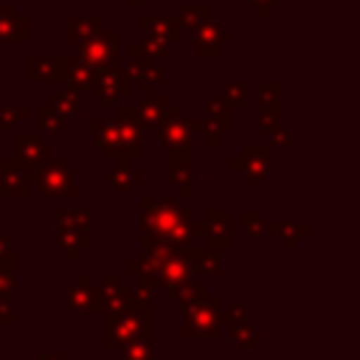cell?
Wrapping results in <instances>:
<instances>
[{
	"label": "cell",
	"mask_w": 360,
	"mask_h": 360,
	"mask_svg": "<svg viewBox=\"0 0 360 360\" xmlns=\"http://www.w3.org/2000/svg\"><path fill=\"white\" fill-rule=\"evenodd\" d=\"M186 222H191V211L180 208L177 200H172V197H166V200L143 197V225L155 239L169 242V236Z\"/></svg>",
	"instance_id": "cell-1"
},
{
	"label": "cell",
	"mask_w": 360,
	"mask_h": 360,
	"mask_svg": "<svg viewBox=\"0 0 360 360\" xmlns=\"http://www.w3.org/2000/svg\"><path fill=\"white\" fill-rule=\"evenodd\" d=\"M28 183L39 186V191H42L45 197H62V194L76 197V180H73V172H70L65 163L51 160V158H48L45 163L28 169Z\"/></svg>",
	"instance_id": "cell-2"
},
{
	"label": "cell",
	"mask_w": 360,
	"mask_h": 360,
	"mask_svg": "<svg viewBox=\"0 0 360 360\" xmlns=\"http://www.w3.org/2000/svg\"><path fill=\"white\" fill-rule=\"evenodd\" d=\"M152 323H155L152 315H141V312H135V309L124 312L118 321L110 323V335L104 338V349H121L127 340L141 338V335L152 338Z\"/></svg>",
	"instance_id": "cell-3"
},
{
	"label": "cell",
	"mask_w": 360,
	"mask_h": 360,
	"mask_svg": "<svg viewBox=\"0 0 360 360\" xmlns=\"http://www.w3.org/2000/svg\"><path fill=\"white\" fill-rule=\"evenodd\" d=\"M186 323H183V338H214L217 335V315H219V301H194L183 307Z\"/></svg>",
	"instance_id": "cell-4"
},
{
	"label": "cell",
	"mask_w": 360,
	"mask_h": 360,
	"mask_svg": "<svg viewBox=\"0 0 360 360\" xmlns=\"http://www.w3.org/2000/svg\"><path fill=\"white\" fill-rule=\"evenodd\" d=\"M115 45H118V34L115 31H98L96 37H90L82 48V59L98 73V70H107L115 65Z\"/></svg>",
	"instance_id": "cell-5"
},
{
	"label": "cell",
	"mask_w": 360,
	"mask_h": 360,
	"mask_svg": "<svg viewBox=\"0 0 360 360\" xmlns=\"http://www.w3.org/2000/svg\"><path fill=\"white\" fill-rule=\"evenodd\" d=\"M53 82H68L73 90H87L96 82V70L82 56H53Z\"/></svg>",
	"instance_id": "cell-6"
},
{
	"label": "cell",
	"mask_w": 360,
	"mask_h": 360,
	"mask_svg": "<svg viewBox=\"0 0 360 360\" xmlns=\"http://www.w3.org/2000/svg\"><path fill=\"white\" fill-rule=\"evenodd\" d=\"M231 166L236 172H242L248 183H259L270 174V149L267 146H248L239 158L231 160Z\"/></svg>",
	"instance_id": "cell-7"
},
{
	"label": "cell",
	"mask_w": 360,
	"mask_h": 360,
	"mask_svg": "<svg viewBox=\"0 0 360 360\" xmlns=\"http://www.w3.org/2000/svg\"><path fill=\"white\" fill-rule=\"evenodd\" d=\"M158 135L163 143L172 146V152H191L188 143H191V124L180 118V110H169L166 121L158 127Z\"/></svg>",
	"instance_id": "cell-8"
},
{
	"label": "cell",
	"mask_w": 360,
	"mask_h": 360,
	"mask_svg": "<svg viewBox=\"0 0 360 360\" xmlns=\"http://www.w3.org/2000/svg\"><path fill=\"white\" fill-rule=\"evenodd\" d=\"M186 281H191V262H188L186 253H177V250H174V253L163 262V267H160V273H158V284H163L166 292H169V298H172Z\"/></svg>",
	"instance_id": "cell-9"
},
{
	"label": "cell",
	"mask_w": 360,
	"mask_h": 360,
	"mask_svg": "<svg viewBox=\"0 0 360 360\" xmlns=\"http://www.w3.org/2000/svg\"><path fill=\"white\" fill-rule=\"evenodd\" d=\"M225 42H231V31L205 20L200 28H194V53L197 56H208V53H217Z\"/></svg>",
	"instance_id": "cell-10"
},
{
	"label": "cell",
	"mask_w": 360,
	"mask_h": 360,
	"mask_svg": "<svg viewBox=\"0 0 360 360\" xmlns=\"http://www.w3.org/2000/svg\"><path fill=\"white\" fill-rule=\"evenodd\" d=\"M129 76H127V70H118L115 65L112 68H107V70H98L96 73V87H98V93H101V98L107 101V104H112V101H118L121 96H127L129 93Z\"/></svg>",
	"instance_id": "cell-11"
},
{
	"label": "cell",
	"mask_w": 360,
	"mask_h": 360,
	"mask_svg": "<svg viewBox=\"0 0 360 360\" xmlns=\"http://www.w3.org/2000/svg\"><path fill=\"white\" fill-rule=\"evenodd\" d=\"M14 158L25 169H34V166H39V163H45L51 158V146H45L34 135H14Z\"/></svg>",
	"instance_id": "cell-12"
},
{
	"label": "cell",
	"mask_w": 360,
	"mask_h": 360,
	"mask_svg": "<svg viewBox=\"0 0 360 360\" xmlns=\"http://www.w3.org/2000/svg\"><path fill=\"white\" fill-rule=\"evenodd\" d=\"M0 188L25 197L28 194V172L17 158H6L0 160Z\"/></svg>",
	"instance_id": "cell-13"
},
{
	"label": "cell",
	"mask_w": 360,
	"mask_h": 360,
	"mask_svg": "<svg viewBox=\"0 0 360 360\" xmlns=\"http://www.w3.org/2000/svg\"><path fill=\"white\" fill-rule=\"evenodd\" d=\"M169 183L180 188L183 197H191V152H172L169 155Z\"/></svg>",
	"instance_id": "cell-14"
},
{
	"label": "cell",
	"mask_w": 360,
	"mask_h": 360,
	"mask_svg": "<svg viewBox=\"0 0 360 360\" xmlns=\"http://www.w3.org/2000/svg\"><path fill=\"white\" fill-rule=\"evenodd\" d=\"M28 22L14 11V6H0V42H25Z\"/></svg>",
	"instance_id": "cell-15"
},
{
	"label": "cell",
	"mask_w": 360,
	"mask_h": 360,
	"mask_svg": "<svg viewBox=\"0 0 360 360\" xmlns=\"http://www.w3.org/2000/svg\"><path fill=\"white\" fill-rule=\"evenodd\" d=\"M104 28V20L101 17H70L65 22V39L68 42H76V45H84L90 37H96L98 31Z\"/></svg>",
	"instance_id": "cell-16"
},
{
	"label": "cell",
	"mask_w": 360,
	"mask_h": 360,
	"mask_svg": "<svg viewBox=\"0 0 360 360\" xmlns=\"http://www.w3.org/2000/svg\"><path fill=\"white\" fill-rule=\"evenodd\" d=\"M141 25H143V31H146L152 39H158V42H163V45L180 42V22L172 20V17H146Z\"/></svg>",
	"instance_id": "cell-17"
},
{
	"label": "cell",
	"mask_w": 360,
	"mask_h": 360,
	"mask_svg": "<svg viewBox=\"0 0 360 360\" xmlns=\"http://www.w3.org/2000/svg\"><path fill=\"white\" fill-rule=\"evenodd\" d=\"M169 104H166V96H146V101L138 107V127H160L169 115Z\"/></svg>",
	"instance_id": "cell-18"
},
{
	"label": "cell",
	"mask_w": 360,
	"mask_h": 360,
	"mask_svg": "<svg viewBox=\"0 0 360 360\" xmlns=\"http://www.w3.org/2000/svg\"><path fill=\"white\" fill-rule=\"evenodd\" d=\"M166 53V45L146 37V39H138L129 45V59L132 62H141V65H158V59Z\"/></svg>",
	"instance_id": "cell-19"
},
{
	"label": "cell",
	"mask_w": 360,
	"mask_h": 360,
	"mask_svg": "<svg viewBox=\"0 0 360 360\" xmlns=\"http://www.w3.org/2000/svg\"><path fill=\"white\" fill-rule=\"evenodd\" d=\"M90 281H93L90 276H79V278H76V284L68 290L65 301H68V307H70V309H76V312L90 309V304H93V284H90Z\"/></svg>",
	"instance_id": "cell-20"
},
{
	"label": "cell",
	"mask_w": 360,
	"mask_h": 360,
	"mask_svg": "<svg viewBox=\"0 0 360 360\" xmlns=\"http://www.w3.org/2000/svg\"><path fill=\"white\" fill-rule=\"evenodd\" d=\"M127 76H129V79H138V82L143 84V93L149 96L152 87L163 79V70H160L158 65H141V62H132V65L127 68Z\"/></svg>",
	"instance_id": "cell-21"
},
{
	"label": "cell",
	"mask_w": 360,
	"mask_h": 360,
	"mask_svg": "<svg viewBox=\"0 0 360 360\" xmlns=\"http://www.w3.org/2000/svg\"><path fill=\"white\" fill-rule=\"evenodd\" d=\"M87 231H73V228H59V248L65 250V256L73 262L76 256H79V250L82 248H87L90 245V236H84Z\"/></svg>",
	"instance_id": "cell-22"
},
{
	"label": "cell",
	"mask_w": 360,
	"mask_h": 360,
	"mask_svg": "<svg viewBox=\"0 0 360 360\" xmlns=\"http://www.w3.org/2000/svg\"><path fill=\"white\" fill-rule=\"evenodd\" d=\"M93 132H96V141L104 146V155L107 158H115V152H118V124H112V121H96Z\"/></svg>",
	"instance_id": "cell-23"
},
{
	"label": "cell",
	"mask_w": 360,
	"mask_h": 360,
	"mask_svg": "<svg viewBox=\"0 0 360 360\" xmlns=\"http://www.w3.org/2000/svg\"><path fill=\"white\" fill-rule=\"evenodd\" d=\"M138 183H141V172L129 169L127 163H121V166H115V169L110 172V186H112L115 191H121V194L132 191Z\"/></svg>",
	"instance_id": "cell-24"
},
{
	"label": "cell",
	"mask_w": 360,
	"mask_h": 360,
	"mask_svg": "<svg viewBox=\"0 0 360 360\" xmlns=\"http://www.w3.org/2000/svg\"><path fill=\"white\" fill-rule=\"evenodd\" d=\"M51 107H53L65 121H73V118L79 115V96H76V90H73V87H68V90L56 93Z\"/></svg>",
	"instance_id": "cell-25"
},
{
	"label": "cell",
	"mask_w": 360,
	"mask_h": 360,
	"mask_svg": "<svg viewBox=\"0 0 360 360\" xmlns=\"http://www.w3.org/2000/svg\"><path fill=\"white\" fill-rule=\"evenodd\" d=\"M121 357L124 360H155L152 357V338L141 335V338H132L121 346Z\"/></svg>",
	"instance_id": "cell-26"
},
{
	"label": "cell",
	"mask_w": 360,
	"mask_h": 360,
	"mask_svg": "<svg viewBox=\"0 0 360 360\" xmlns=\"http://www.w3.org/2000/svg\"><path fill=\"white\" fill-rule=\"evenodd\" d=\"M183 253L188 256V262L202 270V273H217L219 270V256L217 250H197V248H183Z\"/></svg>",
	"instance_id": "cell-27"
},
{
	"label": "cell",
	"mask_w": 360,
	"mask_h": 360,
	"mask_svg": "<svg viewBox=\"0 0 360 360\" xmlns=\"http://www.w3.org/2000/svg\"><path fill=\"white\" fill-rule=\"evenodd\" d=\"M25 73L31 82H53V59H45V56H31L28 65H25Z\"/></svg>",
	"instance_id": "cell-28"
},
{
	"label": "cell",
	"mask_w": 360,
	"mask_h": 360,
	"mask_svg": "<svg viewBox=\"0 0 360 360\" xmlns=\"http://www.w3.org/2000/svg\"><path fill=\"white\" fill-rule=\"evenodd\" d=\"M281 84L273 82V84H262L256 90V98H259V110H278L281 107Z\"/></svg>",
	"instance_id": "cell-29"
},
{
	"label": "cell",
	"mask_w": 360,
	"mask_h": 360,
	"mask_svg": "<svg viewBox=\"0 0 360 360\" xmlns=\"http://www.w3.org/2000/svg\"><path fill=\"white\" fill-rule=\"evenodd\" d=\"M56 222H59V228H73V231H90V225H93L87 211H59Z\"/></svg>",
	"instance_id": "cell-30"
},
{
	"label": "cell",
	"mask_w": 360,
	"mask_h": 360,
	"mask_svg": "<svg viewBox=\"0 0 360 360\" xmlns=\"http://www.w3.org/2000/svg\"><path fill=\"white\" fill-rule=\"evenodd\" d=\"M205 11H208L205 6H183V8H180V28H188V31L200 28V25L208 20Z\"/></svg>",
	"instance_id": "cell-31"
},
{
	"label": "cell",
	"mask_w": 360,
	"mask_h": 360,
	"mask_svg": "<svg viewBox=\"0 0 360 360\" xmlns=\"http://www.w3.org/2000/svg\"><path fill=\"white\" fill-rule=\"evenodd\" d=\"M62 124H65V118H62L53 107H42V110H39V129H42V132H48V135H59V132L65 129Z\"/></svg>",
	"instance_id": "cell-32"
},
{
	"label": "cell",
	"mask_w": 360,
	"mask_h": 360,
	"mask_svg": "<svg viewBox=\"0 0 360 360\" xmlns=\"http://www.w3.org/2000/svg\"><path fill=\"white\" fill-rule=\"evenodd\" d=\"M233 340H236L239 349H253L256 340H259V332L248 321H239V323H233Z\"/></svg>",
	"instance_id": "cell-33"
},
{
	"label": "cell",
	"mask_w": 360,
	"mask_h": 360,
	"mask_svg": "<svg viewBox=\"0 0 360 360\" xmlns=\"http://www.w3.org/2000/svg\"><path fill=\"white\" fill-rule=\"evenodd\" d=\"M245 82H231V84H222V101L225 107H242L245 104Z\"/></svg>",
	"instance_id": "cell-34"
},
{
	"label": "cell",
	"mask_w": 360,
	"mask_h": 360,
	"mask_svg": "<svg viewBox=\"0 0 360 360\" xmlns=\"http://www.w3.org/2000/svg\"><path fill=\"white\" fill-rule=\"evenodd\" d=\"M202 233L208 236V248H231V228H214V225H202Z\"/></svg>",
	"instance_id": "cell-35"
},
{
	"label": "cell",
	"mask_w": 360,
	"mask_h": 360,
	"mask_svg": "<svg viewBox=\"0 0 360 360\" xmlns=\"http://www.w3.org/2000/svg\"><path fill=\"white\" fill-rule=\"evenodd\" d=\"M208 118L211 121H219V124H231V112H228V107H225V101L222 98H208Z\"/></svg>",
	"instance_id": "cell-36"
},
{
	"label": "cell",
	"mask_w": 360,
	"mask_h": 360,
	"mask_svg": "<svg viewBox=\"0 0 360 360\" xmlns=\"http://www.w3.org/2000/svg\"><path fill=\"white\" fill-rule=\"evenodd\" d=\"M273 233H281V242H284V248H292L295 245V231H307V225H298V228H290V225H284V222H273V225H267Z\"/></svg>",
	"instance_id": "cell-37"
},
{
	"label": "cell",
	"mask_w": 360,
	"mask_h": 360,
	"mask_svg": "<svg viewBox=\"0 0 360 360\" xmlns=\"http://www.w3.org/2000/svg\"><path fill=\"white\" fill-rule=\"evenodd\" d=\"M14 267V250H11V242L6 236H0V270L3 273H11Z\"/></svg>",
	"instance_id": "cell-38"
},
{
	"label": "cell",
	"mask_w": 360,
	"mask_h": 360,
	"mask_svg": "<svg viewBox=\"0 0 360 360\" xmlns=\"http://www.w3.org/2000/svg\"><path fill=\"white\" fill-rule=\"evenodd\" d=\"M205 225H214V228H231V214L222 211V208H211L208 217H205Z\"/></svg>",
	"instance_id": "cell-39"
},
{
	"label": "cell",
	"mask_w": 360,
	"mask_h": 360,
	"mask_svg": "<svg viewBox=\"0 0 360 360\" xmlns=\"http://www.w3.org/2000/svg\"><path fill=\"white\" fill-rule=\"evenodd\" d=\"M245 228H248L250 233H262V231H264V222L259 219L256 211H245Z\"/></svg>",
	"instance_id": "cell-40"
},
{
	"label": "cell",
	"mask_w": 360,
	"mask_h": 360,
	"mask_svg": "<svg viewBox=\"0 0 360 360\" xmlns=\"http://www.w3.org/2000/svg\"><path fill=\"white\" fill-rule=\"evenodd\" d=\"M118 124H135L138 127V110L135 107H121L118 110Z\"/></svg>",
	"instance_id": "cell-41"
},
{
	"label": "cell",
	"mask_w": 360,
	"mask_h": 360,
	"mask_svg": "<svg viewBox=\"0 0 360 360\" xmlns=\"http://www.w3.org/2000/svg\"><path fill=\"white\" fill-rule=\"evenodd\" d=\"M3 323H14V309H11L8 298H0V326Z\"/></svg>",
	"instance_id": "cell-42"
},
{
	"label": "cell",
	"mask_w": 360,
	"mask_h": 360,
	"mask_svg": "<svg viewBox=\"0 0 360 360\" xmlns=\"http://www.w3.org/2000/svg\"><path fill=\"white\" fill-rule=\"evenodd\" d=\"M14 290V281H11V273H3L0 270V298H8Z\"/></svg>",
	"instance_id": "cell-43"
},
{
	"label": "cell",
	"mask_w": 360,
	"mask_h": 360,
	"mask_svg": "<svg viewBox=\"0 0 360 360\" xmlns=\"http://www.w3.org/2000/svg\"><path fill=\"white\" fill-rule=\"evenodd\" d=\"M253 6H256V11H259V17H267L270 14V8L276 6V0H250Z\"/></svg>",
	"instance_id": "cell-44"
},
{
	"label": "cell",
	"mask_w": 360,
	"mask_h": 360,
	"mask_svg": "<svg viewBox=\"0 0 360 360\" xmlns=\"http://www.w3.org/2000/svg\"><path fill=\"white\" fill-rule=\"evenodd\" d=\"M39 360H68L62 352H53V354H45V357H39Z\"/></svg>",
	"instance_id": "cell-45"
},
{
	"label": "cell",
	"mask_w": 360,
	"mask_h": 360,
	"mask_svg": "<svg viewBox=\"0 0 360 360\" xmlns=\"http://www.w3.org/2000/svg\"><path fill=\"white\" fill-rule=\"evenodd\" d=\"M129 3H149V0H129Z\"/></svg>",
	"instance_id": "cell-46"
},
{
	"label": "cell",
	"mask_w": 360,
	"mask_h": 360,
	"mask_svg": "<svg viewBox=\"0 0 360 360\" xmlns=\"http://www.w3.org/2000/svg\"><path fill=\"white\" fill-rule=\"evenodd\" d=\"M0 217H3V197H0Z\"/></svg>",
	"instance_id": "cell-47"
}]
</instances>
